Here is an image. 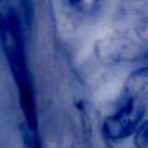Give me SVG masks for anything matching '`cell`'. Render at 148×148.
<instances>
[{"label": "cell", "mask_w": 148, "mask_h": 148, "mask_svg": "<svg viewBox=\"0 0 148 148\" xmlns=\"http://www.w3.org/2000/svg\"><path fill=\"white\" fill-rule=\"evenodd\" d=\"M0 46L18 92L34 89L26 54V29L14 3H0Z\"/></svg>", "instance_id": "obj_1"}, {"label": "cell", "mask_w": 148, "mask_h": 148, "mask_svg": "<svg viewBox=\"0 0 148 148\" xmlns=\"http://www.w3.org/2000/svg\"><path fill=\"white\" fill-rule=\"evenodd\" d=\"M147 113V96L132 91H123V99L113 113H110L102 124V132L107 140L123 142L135 134L145 123Z\"/></svg>", "instance_id": "obj_2"}, {"label": "cell", "mask_w": 148, "mask_h": 148, "mask_svg": "<svg viewBox=\"0 0 148 148\" xmlns=\"http://www.w3.org/2000/svg\"><path fill=\"white\" fill-rule=\"evenodd\" d=\"M94 53L105 64L138 61L147 53V35L140 29L115 30L96 40Z\"/></svg>", "instance_id": "obj_3"}, {"label": "cell", "mask_w": 148, "mask_h": 148, "mask_svg": "<svg viewBox=\"0 0 148 148\" xmlns=\"http://www.w3.org/2000/svg\"><path fill=\"white\" fill-rule=\"evenodd\" d=\"M64 7H67L70 11H73V14L86 19V18H94L97 14H100V11L105 7V3L103 2H86V0H80V2H64Z\"/></svg>", "instance_id": "obj_4"}, {"label": "cell", "mask_w": 148, "mask_h": 148, "mask_svg": "<svg viewBox=\"0 0 148 148\" xmlns=\"http://www.w3.org/2000/svg\"><path fill=\"white\" fill-rule=\"evenodd\" d=\"M132 137H134V147L135 148H148V123L145 121L135 131V134Z\"/></svg>", "instance_id": "obj_5"}]
</instances>
